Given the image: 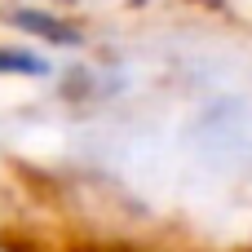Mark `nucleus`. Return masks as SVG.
Instances as JSON below:
<instances>
[{
    "label": "nucleus",
    "instance_id": "f257e3e1",
    "mask_svg": "<svg viewBox=\"0 0 252 252\" xmlns=\"http://www.w3.org/2000/svg\"><path fill=\"white\" fill-rule=\"evenodd\" d=\"M4 22H9V27H18L27 40H44V44H62V49L84 44V31H80L75 22H66V18L49 13V9H35V4L9 9V13H4Z\"/></svg>",
    "mask_w": 252,
    "mask_h": 252
},
{
    "label": "nucleus",
    "instance_id": "f03ea898",
    "mask_svg": "<svg viewBox=\"0 0 252 252\" xmlns=\"http://www.w3.org/2000/svg\"><path fill=\"white\" fill-rule=\"evenodd\" d=\"M0 75H49V58L22 44H0Z\"/></svg>",
    "mask_w": 252,
    "mask_h": 252
}]
</instances>
